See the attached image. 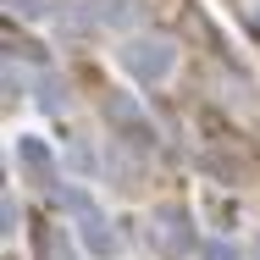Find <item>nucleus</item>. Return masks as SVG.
<instances>
[{"instance_id":"obj_1","label":"nucleus","mask_w":260,"mask_h":260,"mask_svg":"<svg viewBox=\"0 0 260 260\" xmlns=\"http://www.w3.org/2000/svg\"><path fill=\"white\" fill-rule=\"evenodd\" d=\"M116 67L139 83V89H155L172 78V67H177V50H172V39H155V34H133V39H122L116 45Z\"/></svg>"},{"instance_id":"obj_2","label":"nucleus","mask_w":260,"mask_h":260,"mask_svg":"<svg viewBox=\"0 0 260 260\" xmlns=\"http://www.w3.org/2000/svg\"><path fill=\"white\" fill-rule=\"evenodd\" d=\"M11 155H17V166H28V172H50L55 150L39 139V133H17V139H11Z\"/></svg>"},{"instance_id":"obj_3","label":"nucleus","mask_w":260,"mask_h":260,"mask_svg":"<svg viewBox=\"0 0 260 260\" xmlns=\"http://www.w3.org/2000/svg\"><path fill=\"white\" fill-rule=\"evenodd\" d=\"M200 260H244V249L227 244V238H205V244H200Z\"/></svg>"}]
</instances>
